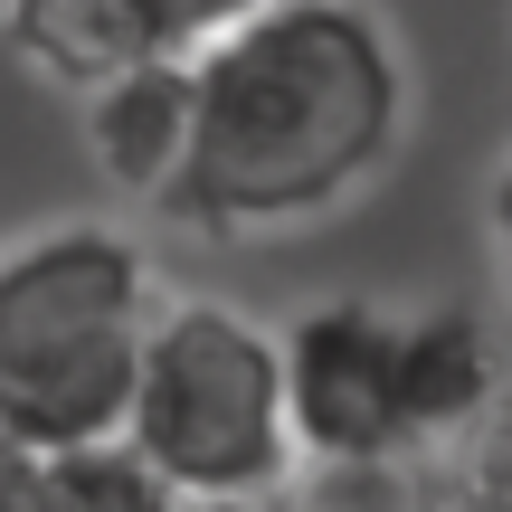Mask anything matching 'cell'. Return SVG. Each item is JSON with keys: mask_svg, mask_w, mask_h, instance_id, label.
Listing matches in <instances>:
<instances>
[{"mask_svg": "<svg viewBox=\"0 0 512 512\" xmlns=\"http://www.w3.org/2000/svg\"><path fill=\"white\" fill-rule=\"evenodd\" d=\"M162 285L124 228L57 219L0 247V427L57 446H105L133 418Z\"/></svg>", "mask_w": 512, "mask_h": 512, "instance_id": "obj_2", "label": "cell"}, {"mask_svg": "<svg viewBox=\"0 0 512 512\" xmlns=\"http://www.w3.org/2000/svg\"><path fill=\"white\" fill-rule=\"evenodd\" d=\"M181 512H256V503H181Z\"/></svg>", "mask_w": 512, "mask_h": 512, "instance_id": "obj_13", "label": "cell"}, {"mask_svg": "<svg viewBox=\"0 0 512 512\" xmlns=\"http://www.w3.org/2000/svg\"><path fill=\"white\" fill-rule=\"evenodd\" d=\"M0 10H10V0H0Z\"/></svg>", "mask_w": 512, "mask_h": 512, "instance_id": "obj_14", "label": "cell"}, {"mask_svg": "<svg viewBox=\"0 0 512 512\" xmlns=\"http://www.w3.org/2000/svg\"><path fill=\"white\" fill-rule=\"evenodd\" d=\"M256 0H152V19L171 29V48H200V38H219L228 19H247Z\"/></svg>", "mask_w": 512, "mask_h": 512, "instance_id": "obj_9", "label": "cell"}, {"mask_svg": "<svg viewBox=\"0 0 512 512\" xmlns=\"http://www.w3.org/2000/svg\"><path fill=\"white\" fill-rule=\"evenodd\" d=\"M418 512H465V503H456V494H446V475H437V494H427Z\"/></svg>", "mask_w": 512, "mask_h": 512, "instance_id": "obj_12", "label": "cell"}, {"mask_svg": "<svg viewBox=\"0 0 512 512\" xmlns=\"http://www.w3.org/2000/svg\"><path fill=\"white\" fill-rule=\"evenodd\" d=\"M0 48L86 105L95 86L133 76L143 57H162L171 29L152 19V0H10L0 10Z\"/></svg>", "mask_w": 512, "mask_h": 512, "instance_id": "obj_6", "label": "cell"}, {"mask_svg": "<svg viewBox=\"0 0 512 512\" xmlns=\"http://www.w3.org/2000/svg\"><path fill=\"white\" fill-rule=\"evenodd\" d=\"M190 133H200V67H190V48H162L133 76L86 95V152L124 200H152V209L181 200Z\"/></svg>", "mask_w": 512, "mask_h": 512, "instance_id": "obj_5", "label": "cell"}, {"mask_svg": "<svg viewBox=\"0 0 512 512\" xmlns=\"http://www.w3.org/2000/svg\"><path fill=\"white\" fill-rule=\"evenodd\" d=\"M190 67L200 133L171 219L209 238L304 228L399 152L408 67L370 0H256L247 19L190 48Z\"/></svg>", "mask_w": 512, "mask_h": 512, "instance_id": "obj_1", "label": "cell"}, {"mask_svg": "<svg viewBox=\"0 0 512 512\" xmlns=\"http://www.w3.org/2000/svg\"><path fill=\"white\" fill-rule=\"evenodd\" d=\"M304 465H446L494 408V342L465 304H370L332 294L285 332Z\"/></svg>", "mask_w": 512, "mask_h": 512, "instance_id": "obj_3", "label": "cell"}, {"mask_svg": "<svg viewBox=\"0 0 512 512\" xmlns=\"http://www.w3.org/2000/svg\"><path fill=\"white\" fill-rule=\"evenodd\" d=\"M484 238H494V266H503V285H512V162L494 171V190H484Z\"/></svg>", "mask_w": 512, "mask_h": 512, "instance_id": "obj_11", "label": "cell"}, {"mask_svg": "<svg viewBox=\"0 0 512 512\" xmlns=\"http://www.w3.org/2000/svg\"><path fill=\"white\" fill-rule=\"evenodd\" d=\"M446 494L465 512H512V389H494V408L446 446Z\"/></svg>", "mask_w": 512, "mask_h": 512, "instance_id": "obj_8", "label": "cell"}, {"mask_svg": "<svg viewBox=\"0 0 512 512\" xmlns=\"http://www.w3.org/2000/svg\"><path fill=\"white\" fill-rule=\"evenodd\" d=\"M124 446L181 503H256V512L285 503L294 475H304L285 332L247 323L238 304H209V294L162 304L143 380H133Z\"/></svg>", "mask_w": 512, "mask_h": 512, "instance_id": "obj_4", "label": "cell"}, {"mask_svg": "<svg viewBox=\"0 0 512 512\" xmlns=\"http://www.w3.org/2000/svg\"><path fill=\"white\" fill-rule=\"evenodd\" d=\"M29 512H181V494H171L124 437H105V446H57V456H38Z\"/></svg>", "mask_w": 512, "mask_h": 512, "instance_id": "obj_7", "label": "cell"}, {"mask_svg": "<svg viewBox=\"0 0 512 512\" xmlns=\"http://www.w3.org/2000/svg\"><path fill=\"white\" fill-rule=\"evenodd\" d=\"M29 494H38V446L0 427V512H29Z\"/></svg>", "mask_w": 512, "mask_h": 512, "instance_id": "obj_10", "label": "cell"}]
</instances>
